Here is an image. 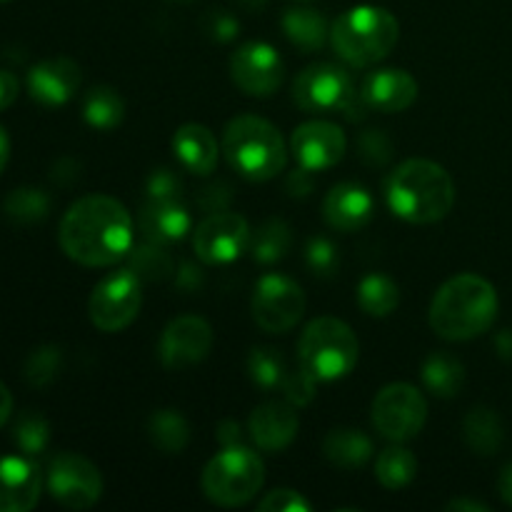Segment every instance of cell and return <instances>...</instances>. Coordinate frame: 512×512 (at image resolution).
<instances>
[{
    "mask_svg": "<svg viewBox=\"0 0 512 512\" xmlns=\"http://www.w3.org/2000/svg\"><path fill=\"white\" fill-rule=\"evenodd\" d=\"M58 240L63 253L75 263L108 268L133 248V218L110 195H85L63 215Z\"/></svg>",
    "mask_w": 512,
    "mask_h": 512,
    "instance_id": "cell-1",
    "label": "cell"
},
{
    "mask_svg": "<svg viewBox=\"0 0 512 512\" xmlns=\"http://www.w3.org/2000/svg\"><path fill=\"white\" fill-rule=\"evenodd\" d=\"M498 318V293L480 275L465 273L450 278L435 293L430 305V328L450 343H465L488 333Z\"/></svg>",
    "mask_w": 512,
    "mask_h": 512,
    "instance_id": "cell-2",
    "label": "cell"
},
{
    "mask_svg": "<svg viewBox=\"0 0 512 512\" xmlns=\"http://www.w3.org/2000/svg\"><path fill=\"white\" fill-rule=\"evenodd\" d=\"M385 198L390 210L408 223H440L455 205V183L443 165L413 158L400 163L390 175Z\"/></svg>",
    "mask_w": 512,
    "mask_h": 512,
    "instance_id": "cell-3",
    "label": "cell"
},
{
    "mask_svg": "<svg viewBox=\"0 0 512 512\" xmlns=\"http://www.w3.org/2000/svg\"><path fill=\"white\" fill-rule=\"evenodd\" d=\"M223 153L230 168L253 183L273 180L288 163L280 130L258 115H238L230 120L223 135Z\"/></svg>",
    "mask_w": 512,
    "mask_h": 512,
    "instance_id": "cell-4",
    "label": "cell"
},
{
    "mask_svg": "<svg viewBox=\"0 0 512 512\" xmlns=\"http://www.w3.org/2000/svg\"><path fill=\"white\" fill-rule=\"evenodd\" d=\"M400 25L390 10L378 5H358L340 15L330 28L338 58L353 68H368L388 58L390 50L398 45Z\"/></svg>",
    "mask_w": 512,
    "mask_h": 512,
    "instance_id": "cell-5",
    "label": "cell"
},
{
    "mask_svg": "<svg viewBox=\"0 0 512 512\" xmlns=\"http://www.w3.org/2000/svg\"><path fill=\"white\" fill-rule=\"evenodd\" d=\"M360 343L353 328L338 318L313 320L300 335L298 360L300 368L313 375L318 383H333L353 373L358 365Z\"/></svg>",
    "mask_w": 512,
    "mask_h": 512,
    "instance_id": "cell-6",
    "label": "cell"
},
{
    "mask_svg": "<svg viewBox=\"0 0 512 512\" xmlns=\"http://www.w3.org/2000/svg\"><path fill=\"white\" fill-rule=\"evenodd\" d=\"M265 465L258 453L243 445H228L203 470V493L220 508H240L260 493Z\"/></svg>",
    "mask_w": 512,
    "mask_h": 512,
    "instance_id": "cell-7",
    "label": "cell"
},
{
    "mask_svg": "<svg viewBox=\"0 0 512 512\" xmlns=\"http://www.w3.org/2000/svg\"><path fill=\"white\" fill-rule=\"evenodd\" d=\"M140 283L143 280L130 268L110 273L108 278L100 280L88 303V313L95 328L103 333H118V330L128 328L138 318L140 303H143Z\"/></svg>",
    "mask_w": 512,
    "mask_h": 512,
    "instance_id": "cell-8",
    "label": "cell"
},
{
    "mask_svg": "<svg viewBox=\"0 0 512 512\" xmlns=\"http://www.w3.org/2000/svg\"><path fill=\"white\" fill-rule=\"evenodd\" d=\"M428 420V403L423 393L408 383H393L373 400V425L393 443L413 440Z\"/></svg>",
    "mask_w": 512,
    "mask_h": 512,
    "instance_id": "cell-9",
    "label": "cell"
},
{
    "mask_svg": "<svg viewBox=\"0 0 512 512\" xmlns=\"http://www.w3.org/2000/svg\"><path fill=\"white\" fill-rule=\"evenodd\" d=\"M250 310H253V320L260 330L273 335L288 333L303 318L305 293L295 280L285 278V275H263L255 285Z\"/></svg>",
    "mask_w": 512,
    "mask_h": 512,
    "instance_id": "cell-10",
    "label": "cell"
},
{
    "mask_svg": "<svg viewBox=\"0 0 512 512\" xmlns=\"http://www.w3.org/2000/svg\"><path fill=\"white\" fill-rule=\"evenodd\" d=\"M350 75L333 63H315L295 78L293 98L305 113H343L355 98Z\"/></svg>",
    "mask_w": 512,
    "mask_h": 512,
    "instance_id": "cell-11",
    "label": "cell"
},
{
    "mask_svg": "<svg viewBox=\"0 0 512 512\" xmlns=\"http://www.w3.org/2000/svg\"><path fill=\"white\" fill-rule=\"evenodd\" d=\"M48 490L63 508L88 510L103 495V478L83 455L58 453L48 465Z\"/></svg>",
    "mask_w": 512,
    "mask_h": 512,
    "instance_id": "cell-12",
    "label": "cell"
},
{
    "mask_svg": "<svg viewBox=\"0 0 512 512\" xmlns=\"http://www.w3.org/2000/svg\"><path fill=\"white\" fill-rule=\"evenodd\" d=\"M250 225L243 215L210 213L193 230L195 255L205 265H228L250 248Z\"/></svg>",
    "mask_w": 512,
    "mask_h": 512,
    "instance_id": "cell-13",
    "label": "cell"
},
{
    "mask_svg": "<svg viewBox=\"0 0 512 512\" xmlns=\"http://www.w3.org/2000/svg\"><path fill=\"white\" fill-rule=\"evenodd\" d=\"M283 58L268 43H245L230 58V75L243 93L268 98L283 83Z\"/></svg>",
    "mask_w": 512,
    "mask_h": 512,
    "instance_id": "cell-14",
    "label": "cell"
},
{
    "mask_svg": "<svg viewBox=\"0 0 512 512\" xmlns=\"http://www.w3.org/2000/svg\"><path fill=\"white\" fill-rule=\"evenodd\" d=\"M213 348V328L200 315H180L160 338V363L168 370H183L208 358Z\"/></svg>",
    "mask_w": 512,
    "mask_h": 512,
    "instance_id": "cell-15",
    "label": "cell"
},
{
    "mask_svg": "<svg viewBox=\"0 0 512 512\" xmlns=\"http://www.w3.org/2000/svg\"><path fill=\"white\" fill-rule=\"evenodd\" d=\"M348 140L338 125L328 123V120H310L295 128L293 138H290V150H293L295 160L303 168L320 173L343 160Z\"/></svg>",
    "mask_w": 512,
    "mask_h": 512,
    "instance_id": "cell-16",
    "label": "cell"
},
{
    "mask_svg": "<svg viewBox=\"0 0 512 512\" xmlns=\"http://www.w3.org/2000/svg\"><path fill=\"white\" fill-rule=\"evenodd\" d=\"M43 475L30 458H0V512H28L38 505Z\"/></svg>",
    "mask_w": 512,
    "mask_h": 512,
    "instance_id": "cell-17",
    "label": "cell"
},
{
    "mask_svg": "<svg viewBox=\"0 0 512 512\" xmlns=\"http://www.w3.org/2000/svg\"><path fill=\"white\" fill-rule=\"evenodd\" d=\"M80 88V68L70 58H48L33 65L28 73V90L35 103L58 108L65 105Z\"/></svg>",
    "mask_w": 512,
    "mask_h": 512,
    "instance_id": "cell-18",
    "label": "cell"
},
{
    "mask_svg": "<svg viewBox=\"0 0 512 512\" xmlns=\"http://www.w3.org/2000/svg\"><path fill=\"white\" fill-rule=\"evenodd\" d=\"M248 430L250 438L260 450L278 453V450L288 448L295 435H298L295 405H290L288 400H270V403L258 405L250 415Z\"/></svg>",
    "mask_w": 512,
    "mask_h": 512,
    "instance_id": "cell-19",
    "label": "cell"
},
{
    "mask_svg": "<svg viewBox=\"0 0 512 512\" xmlns=\"http://www.w3.org/2000/svg\"><path fill=\"white\" fill-rule=\"evenodd\" d=\"M360 95L370 110H380V113H403L418 98V80L400 68H385L375 70L365 78Z\"/></svg>",
    "mask_w": 512,
    "mask_h": 512,
    "instance_id": "cell-20",
    "label": "cell"
},
{
    "mask_svg": "<svg viewBox=\"0 0 512 512\" xmlns=\"http://www.w3.org/2000/svg\"><path fill=\"white\" fill-rule=\"evenodd\" d=\"M373 195L358 183H340L325 195L323 215L325 223L340 233H355L365 228L373 218Z\"/></svg>",
    "mask_w": 512,
    "mask_h": 512,
    "instance_id": "cell-21",
    "label": "cell"
},
{
    "mask_svg": "<svg viewBox=\"0 0 512 512\" xmlns=\"http://www.w3.org/2000/svg\"><path fill=\"white\" fill-rule=\"evenodd\" d=\"M190 228H193V218L183 200H148L140 213V230L145 240H155V243L165 245L183 240Z\"/></svg>",
    "mask_w": 512,
    "mask_h": 512,
    "instance_id": "cell-22",
    "label": "cell"
},
{
    "mask_svg": "<svg viewBox=\"0 0 512 512\" xmlns=\"http://www.w3.org/2000/svg\"><path fill=\"white\" fill-rule=\"evenodd\" d=\"M173 150L188 173L210 175L218 165V140L205 125L188 123L175 130Z\"/></svg>",
    "mask_w": 512,
    "mask_h": 512,
    "instance_id": "cell-23",
    "label": "cell"
},
{
    "mask_svg": "<svg viewBox=\"0 0 512 512\" xmlns=\"http://www.w3.org/2000/svg\"><path fill=\"white\" fill-rule=\"evenodd\" d=\"M325 458L343 470L363 468L373 458V440L355 428H338L330 430L323 443Z\"/></svg>",
    "mask_w": 512,
    "mask_h": 512,
    "instance_id": "cell-24",
    "label": "cell"
},
{
    "mask_svg": "<svg viewBox=\"0 0 512 512\" xmlns=\"http://www.w3.org/2000/svg\"><path fill=\"white\" fill-rule=\"evenodd\" d=\"M283 30L290 43L305 53H315V50L323 48L330 35L328 20L318 10L310 8H290L283 15Z\"/></svg>",
    "mask_w": 512,
    "mask_h": 512,
    "instance_id": "cell-25",
    "label": "cell"
},
{
    "mask_svg": "<svg viewBox=\"0 0 512 512\" xmlns=\"http://www.w3.org/2000/svg\"><path fill=\"white\" fill-rule=\"evenodd\" d=\"M463 435L473 453L495 455L503 445V423H500L495 410L480 405V408H473L465 415Z\"/></svg>",
    "mask_w": 512,
    "mask_h": 512,
    "instance_id": "cell-26",
    "label": "cell"
},
{
    "mask_svg": "<svg viewBox=\"0 0 512 512\" xmlns=\"http://www.w3.org/2000/svg\"><path fill=\"white\" fill-rule=\"evenodd\" d=\"M83 118L95 130H113L125 118V100L110 85H95L83 100Z\"/></svg>",
    "mask_w": 512,
    "mask_h": 512,
    "instance_id": "cell-27",
    "label": "cell"
},
{
    "mask_svg": "<svg viewBox=\"0 0 512 512\" xmlns=\"http://www.w3.org/2000/svg\"><path fill=\"white\" fill-rule=\"evenodd\" d=\"M423 383L438 398H455L465 385L463 363L450 353H433L423 365Z\"/></svg>",
    "mask_w": 512,
    "mask_h": 512,
    "instance_id": "cell-28",
    "label": "cell"
},
{
    "mask_svg": "<svg viewBox=\"0 0 512 512\" xmlns=\"http://www.w3.org/2000/svg\"><path fill=\"white\" fill-rule=\"evenodd\" d=\"M290 245H293V235H290L288 223L280 218H270L250 235L248 250L255 263L273 265L290 253Z\"/></svg>",
    "mask_w": 512,
    "mask_h": 512,
    "instance_id": "cell-29",
    "label": "cell"
},
{
    "mask_svg": "<svg viewBox=\"0 0 512 512\" xmlns=\"http://www.w3.org/2000/svg\"><path fill=\"white\" fill-rule=\"evenodd\" d=\"M148 435L150 443L163 450L165 455H178L188 445L190 425L178 410H158V413L150 415Z\"/></svg>",
    "mask_w": 512,
    "mask_h": 512,
    "instance_id": "cell-30",
    "label": "cell"
},
{
    "mask_svg": "<svg viewBox=\"0 0 512 512\" xmlns=\"http://www.w3.org/2000/svg\"><path fill=\"white\" fill-rule=\"evenodd\" d=\"M128 268L138 275L143 283H163V280L173 278L175 263L168 253L163 250V243L155 240H145L143 245L130 248Z\"/></svg>",
    "mask_w": 512,
    "mask_h": 512,
    "instance_id": "cell-31",
    "label": "cell"
},
{
    "mask_svg": "<svg viewBox=\"0 0 512 512\" xmlns=\"http://www.w3.org/2000/svg\"><path fill=\"white\" fill-rule=\"evenodd\" d=\"M358 303L373 318H385L400 305V288L383 273H370L358 285Z\"/></svg>",
    "mask_w": 512,
    "mask_h": 512,
    "instance_id": "cell-32",
    "label": "cell"
},
{
    "mask_svg": "<svg viewBox=\"0 0 512 512\" xmlns=\"http://www.w3.org/2000/svg\"><path fill=\"white\" fill-rule=\"evenodd\" d=\"M3 213L18 225L40 223L50 213V195L40 188H15L3 200Z\"/></svg>",
    "mask_w": 512,
    "mask_h": 512,
    "instance_id": "cell-33",
    "label": "cell"
},
{
    "mask_svg": "<svg viewBox=\"0 0 512 512\" xmlns=\"http://www.w3.org/2000/svg\"><path fill=\"white\" fill-rule=\"evenodd\" d=\"M415 473H418V460L408 448H400V445L383 450L375 463V478L388 490H400L410 485Z\"/></svg>",
    "mask_w": 512,
    "mask_h": 512,
    "instance_id": "cell-34",
    "label": "cell"
},
{
    "mask_svg": "<svg viewBox=\"0 0 512 512\" xmlns=\"http://www.w3.org/2000/svg\"><path fill=\"white\" fill-rule=\"evenodd\" d=\"M248 373L258 388L263 390H275L283 385L288 368H285V360L280 355V350L275 348H253L248 355Z\"/></svg>",
    "mask_w": 512,
    "mask_h": 512,
    "instance_id": "cell-35",
    "label": "cell"
},
{
    "mask_svg": "<svg viewBox=\"0 0 512 512\" xmlns=\"http://www.w3.org/2000/svg\"><path fill=\"white\" fill-rule=\"evenodd\" d=\"M13 443L28 458L45 453V448L50 443V423L43 415L35 413V410H25L13 428Z\"/></svg>",
    "mask_w": 512,
    "mask_h": 512,
    "instance_id": "cell-36",
    "label": "cell"
},
{
    "mask_svg": "<svg viewBox=\"0 0 512 512\" xmlns=\"http://www.w3.org/2000/svg\"><path fill=\"white\" fill-rule=\"evenodd\" d=\"M60 365H63V350L58 345H40L25 358L23 378L33 388H48L60 375Z\"/></svg>",
    "mask_w": 512,
    "mask_h": 512,
    "instance_id": "cell-37",
    "label": "cell"
},
{
    "mask_svg": "<svg viewBox=\"0 0 512 512\" xmlns=\"http://www.w3.org/2000/svg\"><path fill=\"white\" fill-rule=\"evenodd\" d=\"M305 263H308V270L315 275V278H333L340 268V253L335 248V243L330 238H323V235H315V238L308 240L305 245Z\"/></svg>",
    "mask_w": 512,
    "mask_h": 512,
    "instance_id": "cell-38",
    "label": "cell"
},
{
    "mask_svg": "<svg viewBox=\"0 0 512 512\" xmlns=\"http://www.w3.org/2000/svg\"><path fill=\"white\" fill-rule=\"evenodd\" d=\"M358 150L360 158L368 165H385L390 158H393V140L388 138V133L383 130H365L358 138Z\"/></svg>",
    "mask_w": 512,
    "mask_h": 512,
    "instance_id": "cell-39",
    "label": "cell"
},
{
    "mask_svg": "<svg viewBox=\"0 0 512 512\" xmlns=\"http://www.w3.org/2000/svg\"><path fill=\"white\" fill-rule=\"evenodd\" d=\"M148 200H183V178L173 168H158L150 173Z\"/></svg>",
    "mask_w": 512,
    "mask_h": 512,
    "instance_id": "cell-40",
    "label": "cell"
},
{
    "mask_svg": "<svg viewBox=\"0 0 512 512\" xmlns=\"http://www.w3.org/2000/svg\"><path fill=\"white\" fill-rule=\"evenodd\" d=\"M315 383H318V380L300 368V370H295V373L285 375V380L280 388H283L285 400H288L290 405H295V408H305V405L313 403Z\"/></svg>",
    "mask_w": 512,
    "mask_h": 512,
    "instance_id": "cell-41",
    "label": "cell"
},
{
    "mask_svg": "<svg viewBox=\"0 0 512 512\" xmlns=\"http://www.w3.org/2000/svg\"><path fill=\"white\" fill-rule=\"evenodd\" d=\"M260 512H308L310 503L295 490H273L258 503Z\"/></svg>",
    "mask_w": 512,
    "mask_h": 512,
    "instance_id": "cell-42",
    "label": "cell"
},
{
    "mask_svg": "<svg viewBox=\"0 0 512 512\" xmlns=\"http://www.w3.org/2000/svg\"><path fill=\"white\" fill-rule=\"evenodd\" d=\"M205 33L210 35L218 43H230L235 35L240 33V23L235 15H230L228 10H210L208 18L203 20Z\"/></svg>",
    "mask_w": 512,
    "mask_h": 512,
    "instance_id": "cell-43",
    "label": "cell"
},
{
    "mask_svg": "<svg viewBox=\"0 0 512 512\" xmlns=\"http://www.w3.org/2000/svg\"><path fill=\"white\" fill-rule=\"evenodd\" d=\"M233 200V188H230L225 180H218V183L208 185V188L200 190L198 205L208 213H223L228 208V203Z\"/></svg>",
    "mask_w": 512,
    "mask_h": 512,
    "instance_id": "cell-44",
    "label": "cell"
},
{
    "mask_svg": "<svg viewBox=\"0 0 512 512\" xmlns=\"http://www.w3.org/2000/svg\"><path fill=\"white\" fill-rule=\"evenodd\" d=\"M313 188H315L313 170L303 168V165H298V168L288 175V180H285V193H288L290 198H308V195L313 193Z\"/></svg>",
    "mask_w": 512,
    "mask_h": 512,
    "instance_id": "cell-45",
    "label": "cell"
},
{
    "mask_svg": "<svg viewBox=\"0 0 512 512\" xmlns=\"http://www.w3.org/2000/svg\"><path fill=\"white\" fill-rule=\"evenodd\" d=\"M20 83L10 70H0V110L10 108L18 100Z\"/></svg>",
    "mask_w": 512,
    "mask_h": 512,
    "instance_id": "cell-46",
    "label": "cell"
},
{
    "mask_svg": "<svg viewBox=\"0 0 512 512\" xmlns=\"http://www.w3.org/2000/svg\"><path fill=\"white\" fill-rule=\"evenodd\" d=\"M175 273H178L175 275V283H178V288H183L185 293L198 290L200 285H203V273H200L193 263H183L180 270H175Z\"/></svg>",
    "mask_w": 512,
    "mask_h": 512,
    "instance_id": "cell-47",
    "label": "cell"
},
{
    "mask_svg": "<svg viewBox=\"0 0 512 512\" xmlns=\"http://www.w3.org/2000/svg\"><path fill=\"white\" fill-rule=\"evenodd\" d=\"M78 175H80V165L75 163L73 158H60L58 163L53 165V173H50V178L60 185H68V183H73Z\"/></svg>",
    "mask_w": 512,
    "mask_h": 512,
    "instance_id": "cell-48",
    "label": "cell"
},
{
    "mask_svg": "<svg viewBox=\"0 0 512 512\" xmlns=\"http://www.w3.org/2000/svg\"><path fill=\"white\" fill-rule=\"evenodd\" d=\"M218 440L228 448V445H238L240 443V423L235 420H223L218 425Z\"/></svg>",
    "mask_w": 512,
    "mask_h": 512,
    "instance_id": "cell-49",
    "label": "cell"
},
{
    "mask_svg": "<svg viewBox=\"0 0 512 512\" xmlns=\"http://www.w3.org/2000/svg\"><path fill=\"white\" fill-rule=\"evenodd\" d=\"M495 350L503 360L512 363V330H503V333L495 335Z\"/></svg>",
    "mask_w": 512,
    "mask_h": 512,
    "instance_id": "cell-50",
    "label": "cell"
},
{
    "mask_svg": "<svg viewBox=\"0 0 512 512\" xmlns=\"http://www.w3.org/2000/svg\"><path fill=\"white\" fill-rule=\"evenodd\" d=\"M498 493H500V498L505 500V503L512 505V463L508 465V468L503 470V473H500Z\"/></svg>",
    "mask_w": 512,
    "mask_h": 512,
    "instance_id": "cell-51",
    "label": "cell"
},
{
    "mask_svg": "<svg viewBox=\"0 0 512 512\" xmlns=\"http://www.w3.org/2000/svg\"><path fill=\"white\" fill-rule=\"evenodd\" d=\"M10 413H13V395H10V390L0 383V428L8 423Z\"/></svg>",
    "mask_w": 512,
    "mask_h": 512,
    "instance_id": "cell-52",
    "label": "cell"
},
{
    "mask_svg": "<svg viewBox=\"0 0 512 512\" xmlns=\"http://www.w3.org/2000/svg\"><path fill=\"white\" fill-rule=\"evenodd\" d=\"M448 510H473V512H488L490 510V505H485V503H478V500H465V498H460V500H453V503H448Z\"/></svg>",
    "mask_w": 512,
    "mask_h": 512,
    "instance_id": "cell-53",
    "label": "cell"
},
{
    "mask_svg": "<svg viewBox=\"0 0 512 512\" xmlns=\"http://www.w3.org/2000/svg\"><path fill=\"white\" fill-rule=\"evenodd\" d=\"M10 160V138L8 133H5V128L0 125V173H3V168L8 165Z\"/></svg>",
    "mask_w": 512,
    "mask_h": 512,
    "instance_id": "cell-54",
    "label": "cell"
},
{
    "mask_svg": "<svg viewBox=\"0 0 512 512\" xmlns=\"http://www.w3.org/2000/svg\"><path fill=\"white\" fill-rule=\"evenodd\" d=\"M235 3L248 10V13H258V10H263L268 5V0H235Z\"/></svg>",
    "mask_w": 512,
    "mask_h": 512,
    "instance_id": "cell-55",
    "label": "cell"
},
{
    "mask_svg": "<svg viewBox=\"0 0 512 512\" xmlns=\"http://www.w3.org/2000/svg\"><path fill=\"white\" fill-rule=\"evenodd\" d=\"M170 3H193V0H170Z\"/></svg>",
    "mask_w": 512,
    "mask_h": 512,
    "instance_id": "cell-56",
    "label": "cell"
},
{
    "mask_svg": "<svg viewBox=\"0 0 512 512\" xmlns=\"http://www.w3.org/2000/svg\"><path fill=\"white\" fill-rule=\"evenodd\" d=\"M0 3H5V0H0Z\"/></svg>",
    "mask_w": 512,
    "mask_h": 512,
    "instance_id": "cell-57",
    "label": "cell"
}]
</instances>
